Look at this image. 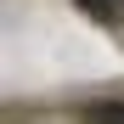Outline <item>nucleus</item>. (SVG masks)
<instances>
[{
  "label": "nucleus",
  "mask_w": 124,
  "mask_h": 124,
  "mask_svg": "<svg viewBox=\"0 0 124 124\" xmlns=\"http://www.w3.org/2000/svg\"><path fill=\"white\" fill-rule=\"evenodd\" d=\"M85 124H124V101H90Z\"/></svg>",
  "instance_id": "obj_1"
},
{
  "label": "nucleus",
  "mask_w": 124,
  "mask_h": 124,
  "mask_svg": "<svg viewBox=\"0 0 124 124\" xmlns=\"http://www.w3.org/2000/svg\"><path fill=\"white\" fill-rule=\"evenodd\" d=\"M96 23H124V0H79Z\"/></svg>",
  "instance_id": "obj_2"
}]
</instances>
